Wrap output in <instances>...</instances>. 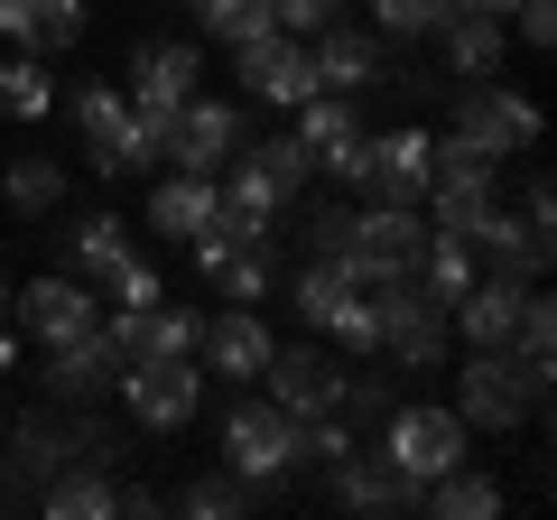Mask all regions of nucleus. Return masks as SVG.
<instances>
[{
	"label": "nucleus",
	"mask_w": 557,
	"mask_h": 520,
	"mask_svg": "<svg viewBox=\"0 0 557 520\" xmlns=\"http://www.w3.org/2000/svg\"><path fill=\"white\" fill-rule=\"evenodd\" d=\"M325 177H344L362 205H418L428 196V131H354L325 159Z\"/></svg>",
	"instance_id": "nucleus-1"
},
{
	"label": "nucleus",
	"mask_w": 557,
	"mask_h": 520,
	"mask_svg": "<svg viewBox=\"0 0 557 520\" xmlns=\"http://www.w3.org/2000/svg\"><path fill=\"white\" fill-rule=\"evenodd\" d=\"M539 400H548V372H539V362L502 354V344H474V362H465V381H456V419L465 428L511 437L520 419H539Z\"/></svg>",
	"instance_id": "nucleus-2"
},
{
	"label": "nucleus",
	"mask_w": 557,
	"mask_h": 520,
	"mask_svg": "<svg viewBox=\"0 0 557 520\" xmlns=\"http://www.w3.org/2000/svg\"><path fill=\"white\" fill-rule=\"evenodd\" d=\"M112 456H121V437H112L102 419H84V409H65V400L28 409V419L10 428V465H20L28 483L65 474V465H112Z\"/></svg>",
	"instance_id": "nucleus-3"
},
{
	"label": "nucleus",
	"mask_w": 557,
	"mask_h": 520,
	"mask_svg": "<svg viewBox=\"0 0 557 520\" xmlns=\"http://www.w3.org/2000/svg\"><path fill=\"white\" fill-rule=\"evenodd\" d=\"M372 344L399 362V372H437L446 344H456V325H446V307L418 280H381L372 288Z\"/></svg>",
	"instance_id": "nucleus-4"
},
{
	"label": "nucleus",
	"mask_w": 557,
	"mask_h": 520,
	"mask_svg": "<svg viewBox=\"0 0 557 520\" xmlns=\"http://www.w3.org/2000/svg\"><path fill=\"white\" fill-rule=\"evenodd\" d=\"M65 121H75L84 168H102V177L149 168V140H139V112H131V94H121V84H75V94H65Z\"/></svg>",
	"instance_id": "nucleus-5"
},
{
	"label": "nucleus",
	"mask_w": 557,
	"mask_h": 520,
	"mask_svg": "<svg viewBox=\"0 0 557 520\" xmlns=\"http://www.w3.org/2000/svg\"><path fill=\"white\" fill-rule=\"evenodd\" d=\"M418 251H428V214H418V205H354V223H344V260L362 270V288L409 280Z\"/></svg>",
	"instance_id": "nucleus-6"
},
{
	"label": "nucleus",
	"mask_w": 557,
	"mask_h": 520,
	"mask_svg": "<svg viewBox=\"0 0 557 520\" xmlns=\"http://www.w3.org/2000/svg\"><path fill=\"white\" fill-rule=\"evenodd\" d=\"M121 400H131V419L139 428H186L205 409V362L196 354H159V362H121V381H112Z\"/></svg>",
	"instance_id": "nucleus-7"
},
{
	"label": "nucleus",
	"mask_w": 557,
	"mask_h": 520,
	"mask_svg": "<svg viewBox=\"0 0 557 520\" xmlns=\"http://www.w3.org/2000/svg\"><path fill=\"white\" fill-rule=\"evenodd\" d=\"M131 112H139V140H149V159H159V121L177 112L186 94L205 84V47H186V38H159V47H139L131 57Z\"/></svg>",
	"instance_id": "nucleus-8"
},
{
	"label": "nucleus",
	"mask_w": 557,
	"mask_h": 520,
	"mask_svg": "<svg viewBox=\"0 0 557 520\" xmlns=\"http://www.w3.org/2000/svg\"><path fill=\"white\" fill-rule=\"evenodd\" d=\"M242 140H251V131H242V112H233V102H214V94H186L177 112L159 121V159L186 168V177H214Z\"/></svg>",
	"instance_id": "nucleus-9"
},
{
	"label": "nucleus",
	"mask_w": 557,
	"mask_h": 520,
	"mask_svg": "<svg viewBox=\"0 0 557 520\" xmlns=\"http://www.w3.org/2000/svg\"><path fill=\"white\" fill-rule=\"evenodd\" d=\"M223 465H233L242 483H288V465H298V419L278 400H242L233 419H223Z\"/></svg>",
	"instance_id": "nucleus-10"
},
{
	"label": "nucleus",
	"mask_w": 557,
	"mask_h": 520,
	"mask_svg": "<svg viewBox=\"0 0 557 520\" xmlns=\"http://www.w3.org/2000/svg\"><path fill=\"white\" fill-rule=\"evenodd\" d=\"M288 298H298L307 325H325L344 344H372V288H362L354 260H307L298 280H288Z\"/></svg>",
	"instance_id": "nucleus-11"
},
{
	"label": "nucleus",
	"mask_w": 557,
	"mask_h": 520,
	"mask_svg": "<svg viewBox=\"0 0 557 520\" xmlns=\"http://www.w3.org/2000/svg\"><path fill=\"white\" fill-rule=\"evenodd\" d=\"M465 437H474V428H465L456 409H391V419H381V456L409 483H437L446 465H465Z\"/></svg>",
	"instance_id": "nucleus-12"
},
{
	"label": "nucleus",
	"mask_w": 557,
	"mask_h": 520,
	"mask_svg": "<svg viewBox=\"0 0 557 520\" xmlns=\"http://www.w3.org/2000/svg\"><path fill=\"white\" fill-rule=\"evenodd\" d=\"M456 140H474L483 159H511V149H530V140H539V112L511 94V84L465 75V84H456Z\"/></svg>",
	"instance_id": "nucleus-13"
},
{
	"label": "nucleus",
	"mask_w": 557,
	"mask_h": 520,
	"mask_svg": "<svg viewBox=\"0 0 557 520\" xmlns=\"http://www.w3.org/2000/svg\"><path fill=\"white\" fill-rule=\"evenodd\" d=\"M307 65H317V94H381L391 84V47H381V28H354V20H325L317 47H307Z\"/></svg>",
	"instance_id": "nucleus-14"
},
{
	"label": "nucleus",
	"mask_w": 557,
	"mask_h": 520,
	"mask_svg": "<svg viewBox=\"0 0 557 520\" xmlns=\"http://www.w3.org/2000/svg\"><path fill=\"white\" fill-rule=\"evenodd\" d=\"M233 75L251 102H278V112H298L307 94H317V65H307V47L288 38V28H260V38L233 47Z\"/></svg>",
	"instance_id": "nucleus-15"
},
{
	"label": "nucleus",
	"mask_w": 557,
	"mask_h": 520,
	"mask_svg": "<svg viewBox=\"0 0 557 520\" xmlns=\"http://www.w3.org/2000/svg\"><path fill=\"white\" fill-rule=\"evenodd\" d=\"M10 325L38 335V344H65V335H84V325H102V298L75 280V270H47V280L10 288Z\"/></svg>",
	"instance_id": "nucleus-16"
},
{
	"label": "nucleus",
	"mask_w": 557,
	"mask_h": 520,
	"mask_svg": "<svg viewBox=\"0 0 557 520\" xmlns=\"http://www.w3.org/2000/svg\"><path fill=\"white\" fill-rule=\"evenodd\" d=\"M112 381H121V344H112V325H84V335L47 344V400L84 409V400H102Z\"/></svg>",
	"instance_id": "nucleus-17"
},
{
	"label": "nucleus",
	"mask_w": 557,
	"mask_h": 520,
	"mask_svg": "<svg viewBox=\"0 0 557 520\" xmlns=\"http://www.w3.org/2000/svg\"><path fill=\"white\" fill-rule=\"evenodd\" d=\"M260 381H270V400L288 409V419H317V409H335L344 362H335V354H317V344H270Z\"/></svg>",
	"instance_id": "nucleus-18"
},
{
	"label": "nucleus",
	"mask_w": 557,
	"mask_h": 520,
	"mask_svg": "<svg viewBox=\"0 0 557 520\" xmlns=\"http://www.w3.org/2000/svg\"><path fill=\"white\" fill-rule=\"evenodd\" d=\"M112 344H121V362H159V354H196V335H205V317L196 307H168V298H149V307H112Z\"/></svg>",
	"instance_id": "nucleus-19"
},
{
	"label": "nucleus",
	"mask_w": 557,
	"mask_h": 520,
	"mask_svg": "<svg viewBox=\"0 0 557 520\" xmlns=\"http://www.w3.org/2000/svg\"><path fill=\"white\" fill-rule=\"evenodd\" d=\"M325 493H335L344 511H381V520L418 511V483L399 474L391 456H362V446H344V456H335V483H325Z\"/></svg>",
	"instance_id": "nucleus-20"
},
{
	"label": "nucleus",
	"mask_w": 557,
	"mask_h": 520,
	"mask_svg": "<svg viewBox=\"0 0 557 520\" xmlns=\"http://www.w3.org/2000/svg\"><path fill=\"white\" fill-rule=\"evenodd\" d=\"M270 344H278V335L260 325V307H223V317H214V325L196 335V362H205L214 381H260Z\"/></svg>",
	"instance_id": "nucleus-21"
},
{
	"label": "nucleus",
	"mask_w": 557,
	"mask_h": 520,
	"mask_svg": "<svg viewBox=\"0 0 557 520\" xmlns=\"http://www.w3.org/2000/svg\"><path fill=\"white\" fill-rule=\"evenodd\" d=\"M474 260H483V270H502V280H548L557 242H548V223H530V214H502V205H493V223L474 233Z\"/></svg>",
	"instance_id": "nucleus-22"
},
{
	"label": "nucleus",
	"mask_w": 557,
	"mask_h": 520,
	"mask_svg": "<svg viewBox=\"0 0 557 520\" xmlns=\"http://www.w3.org/2000/svg\"><path fill=\"white\" fill-rule=\"evenodd\" d=\"M84 28H94V10H84V0H0V38L28 47V57H65Z\"/></svg>",
	"instance_id": "nucleus-23"
},
{
	"label": "nucleus",
	"mask_w": 557,
	"mask_h": 520,
	"mask_svg": "<svg viewBox=\"0 0 557 520\" xmlns=\"http://www.w3.org/2000/svg\"><path fill=\"white\" fill-rule=\"evenodd\" d=\"M530 288H539V280H502V270H483V280L446 307V325H456L465 344H511V317H520V298H530Z\"/></svg>",
	"instance_id": "nucleus-24"
},
{
	"label": "nucleus",
	"mask_w": 557,
	"mask_h": 520,
	"mask_svg": "<svg viewBox=\"0 0 557 520\" xmlns=\"http://www.w3.org/2000/svg\"><path fill=\"white\" fill-rule=\"evenodd\" d=\"M502 38H511V28H502L493 10H474V0H456V10L437 20V47H446V65H456V84H465V75H493V65H502Z\"/></svg>",
	"instance_id": "nucleus-25"
},
{
	"label": "nucleus",
	"mask_w": 557,
	"mask_h": 520,
	"mask_svg": "<svg viewBox=\"0 0 557 520\" xmlns=\"http://www.w3.org/2000/svg\"><path fill=\"white\" fill-rule=\"evenodd\" d=\"M418 511H428V520H493V511H502V483H493V474H465V465H446L437 483H418Z\"/></svg>",
	"instance_id": "nucleus-26"
},
{
	"label": "nucleus",
	"mask_w": 557,
	"mask_h": 520,
	"mask_svg": "<svg viewBox=\"0 0 557 520\" xmlns=\"http://www.w3.org/2000/svg\"><path fill=\"white\" fill-rule=\"evenodd\" d=\"M205 214H214V177H186V168L149 196V233H159V242H196Z\"/></svg>",
	"instance_id": "nucleus-27"
},
{
	"label": "nucleus",
	"mask_w": 557,
	"mask_h": 520,
	"mask_svg": "<svg viewBox=\"0 0 557 520\" xmlns=\"http://www.w3.org/2000/svg\"><path fill=\"white\" fill-rule=\"evenodd\" d=\"M0 112L10 121H47L57 112V75H47V57H0Z\"/></svg>",
	"instance_id": "nucleus-28"
},
{
	"label": "nucleus",
	"mask_w": 557,
	"mask_h": 520,
	"mask_svg": "<svg viewBox=\"0 0 557 520\" xmlns=\"http://www.w3.org/2000/svg\"><path fill=\"white\" fill-rule=\"evenodd\" d=\"M0 196H10V214H57V205H65V159H47V149H28V159H10V177H0Z\"/></svg>",
	"instance_id": "nucleus-29"
},
{
	"label": "nucleus",
	"mask_w": 557,
	"mask_h": 520,
	"mask_svg": "<svg viewBox=\"0 0 557 520\" xmlns=\"http://www.w3.org/2000/svg\"><path fill=\"white\" fill-rule=\"evenodd\" d=\"M112 465H65V474H47V511L57 520H102L112 511Z\"/></svg>",
	"instance_id": "nucleus-30"
},
{
	"label": "nucleus",
	"mask_w": 557,
	"mask_h": 520,
	"mask_svg": "<svg viewBox=\"0 0 557 520\" xmlns=\"http://www.w3.org/2000/svg\"><path fill=\"white\" fill-rule=\"evenodd\" d=\"M354 131H362V121H354V94H307V102H298V140H307V159H317V168L335 159Z\"/></svg>",
	"instance_id": "nucleus-31"
},
{
	"label": "nucleus",
	"mask_w": 557,
	"mask_h": 520,
	"mask_svg": "<svg viewBox=\"0 0 557 520\" xmlns=\"http://www.w3.org/2000/svg\"><path fill=\"white\" fill-rule=\"evenodd\" d=\"M251 502H260V483H242V474H196V483L177 493V511H186V520H242Z\"/></svg>",
	"instance_id": "nucleus-32"
},
{
	"label": "nucleus",
	"mask_w": 557,
	"mask_h": 520,
	"mask_svg": "<svg viewBox=\"0 0 557 520\" xmlns=\"http://www.w3.org/2000/svg\"><path fill=\"white\" fill-rule=\"evenodd\" d=\"M391 409H399L391 372H344V391H335V419L354 428V437H362V428H381V419H391Z\"/></svg>",
	"instance_id": "nucleus-33"
},
{
	"label": "nucleus",
	"mask_w": 557,
	"mask_h": 520,
	"mask_svg": "<svg viewBox=\"0 0 557 520\" xmlns=\"http://www.w3.org/2000/svg\"><path fill=\"white\" fill-rule=\"evenodd\" d=\"M205 20V38H223V47H242V38H260V28H278L270 20V0H186Z\"/></svg>",
	"instance_id": "nucleus-34"
},
{
	"label": "nucleus",
	"mask_w": 557,
	"mask_h": 520,
	"mask_svg": "<svg viewBox=\"0 0 557 520\" xmlns=\"http://www.w3.org/2000/svg\"><path fill=\"white\" fill-rule=\"evenodd\" d=\"M456 0H372V28L381 38H437V20Z\"/></svg>",
	"instance_id": "nucleus-35"
},
{
	"label": "nucleus",
	"mask_w": 557,
	"mask_h": 520,
	"mask_svg": "<svg viewBox=\"0 0 557 520\" xmlns=\"http://www.w3.org/2000/svg\"><path fill=\"white\" fill-rule=\"evenodd\" d=\"M344 223H354V205H307V214H298L307 260H344Z\"/></svg>",
	"instance_id": "nucleus-36"
},
{
	"label": "nucleus",
	"mask_w": 557,
	"mask_h": 520,
	"mask_svg": "<svg viewBox=\"0 0 557 520\" xmlns=\"http://www.w3.org/2000/svg\"><path fill=\"white\" fill-rule=\"evenodd\" d=\"M502 28H520L530 47H548L557 38V0H511V20H502Z\"/></svg>",
	"instance_id": "nucleus-37"
},
{
	"label": "nucleus",
	"mask_w": 557,
	"mask_h": 520,
	"mask_svg": "<svg viewBox=\"0 0 557 520\" xmlns=\"http://www.w3.org/2000/svg\"><path fill=\"white\" fill-rule=\"evenodd\" d=\"M520 214H530V223H548V214H557V196H548V177H530V186H520Z\"/></svg>",
	"instance_id": "nucleus-38"
},
{
	"label": "nucleus",
	"mask_w": 557,
	"mask_h": 520,
	"mask_svg": "<svg viewBox=\"0 0 557 520\" xmlns=\"http://www.w3.org/2000/svg\"><path fill=\"white\" fill-rule=\"evenodd\" d=\"M474 10H493V20H511V0H474Z\"/></svg>",
	"instance_id": "nucleus-39"
},
{
	"label": "nucleus",
	"mask_w": 557,
	"mask_h": 520,
	"mask_svg": "<svg viewBox=\"0 0 557 520\" xmlns=\"http://www.w3.org/2000/svg\"><path fill=\"white\" fill-rule=\"evenodd\" d=\"M0 325H10V280H0Z\"/></svg>",
	"instance_id": "nucleus-40"
}]
</instances>
